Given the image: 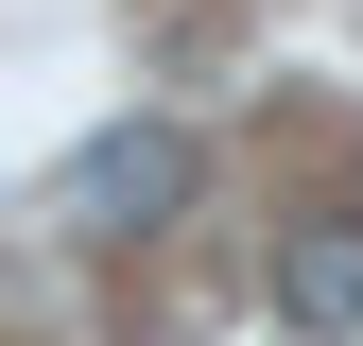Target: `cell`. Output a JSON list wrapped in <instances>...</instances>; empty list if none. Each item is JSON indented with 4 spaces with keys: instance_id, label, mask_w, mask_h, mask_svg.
<instances>
[{
    "instance_id": "6da1fadb",
    "label": "cell",
    "mask_w": 363,
    "mask_h": 346,
    "mask_svg": "<svg viewBox=\"0 0 363 346\" xmlns=\"http://www.w3.org/2000/svg\"><path fill=\"white\" fill-rule=\"evenodd\" d=\"M191 191H208V139H191V121H104V139L69 156V225H173Z\"/></svg>"
},
{
    "instance_id": "7a4b0ae2",
    "label": "cell",
    "mask_w": 363,
    "mask_h": 346,
    "mask_svg": "<svg viewBox=\"0 0 363 346\" xmlns=\"http://www.w3.org/2000/svg\"><path fill=\"white\" fill-rule=\"evenodd\" d=\"M277 329H294V346H346V329H363V208H329V225L277 242Z\"/></svg>"
}]
</instances>
